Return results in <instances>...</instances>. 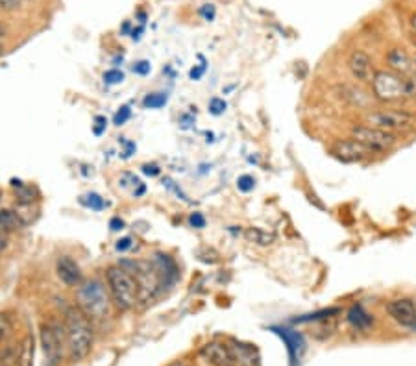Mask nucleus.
<instances>
[{
  "label": "nucleus",
  "mask_w": 416,
  "mask_h": 366,
  "mask_svg": "<svg viewBox=\"0 0 416 366\" xmlns=\"http://www.w3.org/2000/svg\"><path fill=\"white\" fill-rule=\"evenodd\" d=\"M63 325H65L69 359L74 362L86 359L93 348V341H95L91 318L78 305H74L65 311Z\"/></svg>",
  "instance_id": "obj_1"
},
{
  "label": "nucleus",
  "mask_w": 416,
  "mask_h": 366,
  "mask_svg": "<svg viewBox=\"0 0 416 366\" xmlns=\"http://www.w3.org/2000/svg\"><path fill=\"white\" fill-rule=\"evenodd\" d=\"M124 270L135 278L139 287V301L141 304H150L156 298L163 285V272L156 263L141 259H124L119 263Z\"/></svg>",
  "instance_id": "obj_2"
},
{
  "label": "nucleus",
  "mask_w": 416,
  "mask_h": 366,
  "mask_svg": "<svg viewBox=\"0 0 416 366\" xmlns=\"http://www.w3.org/2000/svg\"><path fill=\"white\" fill-rule=\"evenodd\" d=\"M106 281L113 304L117 305L119 311H130L135 307L139 301V287L135 278L128 270L122 269L121 264L107 269Z\"/></svg>",
  "instance_id": "obj_3"
},
{
  "label": "nucleus",
  "mask_w": 416,
  "mask_h": 366,
  "mask_svg": "<svg viewBox=\"0 0 416 366\" xmlns=\"http://www.w3.org/2000/svg\"><path fill=\"white\" fill-rule=\"evenodd\" d=\"M78 307L86 313L89 318L100 320L109 315V307H112V300L107 296L106 287L98 280H89L78 287L76 292Z\"/></svg>",
  "instance_id": "obj_4"
},
{
  "label": "nucleus",
  "mask_w": 416,
  "mask_h": 366,
  "mask_svg": "<svg viewBox=\"0 0 416 366\" xmlns=\"http://www.w3.org/2000/svg\"><path fill=\"white\" fill-rule=\"evenodd\" d=\"M372 93L380 102L396 104V102L411 100L409 98V80L394 71H377L372 81Z\"/></svg>",
  "instance_id": "obj_5"
},
{
  "label": "nucleus",
  "mask_w": 416,
  "mask_h": 366,
  "mask_svg": "<svg viewBox=\"0 0 416 366\" xmlns=\"http://www.w3.org/2000/svg\"><path fill=\"white\" fill-rule=\"evenodd\" d=\"M41 348L45 355V366H60L67 350L65 325L56 320H48L41 325Z\"/></svg>",
  "instance_id": "obj_6"
},
{
  "label": "nucleus",
  "mask_w": 416,
  "mask_h": 366,
  "mask_svg": "<svg viewBox=\"0 0 416 366\" xmlns=\"http://www.w3.org/2000/svg\"><path fill=\"white\" fill-rule=\"evenodd\" d=\"M351 137L359 141L361 144H365L374 154L389 152L396 144V135L394 133L383 132L380 128L368 126V124H361V126L351 128Z\"/></svg>",
  "instance_id": "obj_7"
},
{
  "label": "nucleus",
  "mask_w": 416,
  "mask_h": 366,
  "mask_svg": "<svg viewBox=\"0 0 416 366\" xmlns=\"http://www.w3.org/2000/svg\"><path fill=\"white\" fill-rule=\"evenodd\" d=\"M366 124L368 126L380 128L383 132H407L416 124L415 117L405 111H392V109H383V111H374L366 115Z\"/></svg>",
  "instance_id": "obj_8"
},
{
  "label": "nucleus",
  "mask_w": 416,
  "mask_h": 366,
  "mask_svg": "<svg viewBox=\"0 0 416 366\" xmlns=\"http://www.w3.org/2000/svg\"><path fill=\"white\" fill-rule=\"evenodd\" d=\"M331 154L335 156L337 159L344 163H361L368 159L372 156V150L365 147V144H361L359 141L356 139H339V141L333 142V147H331Z\"/></svg>",
  "instance_id": "obj_9"
},
{
  "label": "nucleus",
  "mask_w": 416,
  "mask_h": 366,
  "mask_svg": "<svg viewBox=\"0 0 416 366\" xmlns=\"http://www.w3.org/2000/svg\"><path fill=\"white\" fill-rule=\"evenodd\" d=\"M348 69H350L351 76L356 80L363 81V83H370L376 78V67L372 57L363 50H354L348 57Z\"/></svg>",
  "instance_id": "obj_10"
},
{
  "label": "nucleus",
  "mask_w": 416,
  "mask_h": 366,
  "mask_svg": "<svg viewBox=\"0 0 416 366\" xmlns=\"http://www.w3.org/2000/svg\"><path fill=\"white\" fill-rule=\"evenodd\" d=\"M200 355H202L203 359H206V362H209L211 366H237L234 361V355H232L229 346L224 344V342H208L206 346H202Z\"/></svg>",
  "instance_id": "obj_11"
},
{
  "label": "nucleus",
  "mask_w": 416,
  "mask_h": 366,
  "mask_svg": "<svg viewBox=\"0 0 416 366\" xmlns=\"http://www.w3.org/2000/svg\"><path fill=\"white\" fill-rule=\"evenodd\" d=\"M387 313L391 315L392 320H396L400 325H405V327H415L416 325V307L407 298L389 301Z\"/></svg>",
  "instance_id": "obj_12"
},
{
  "label": "nucleus",
  "mask_w": 416,
  "mask_h": 366,
  "mask_svg": "<svg viewBox=\"0 0 416 366\" xmlns=\"http://www.w3.org/2000/svg\"><path fill=\"white\" fill-rule=\"evenodd\" d=\"M272 331H274V333H278V335L283 339L285 344H287V351H289V357H290V365L293 366L300 365V359H302V355H304V351H305L304 337L300 335L298 331L289 330V327H272Z\"/></svg>",
  "instance_id": "obj_13"
},
{
  "label": "nucleus",
  "mask_w": 416,
  "mask_h": 366,
  "mask_svg": "<svg viewBox=\"0 0 416 366\" xmlns=\"http://www.w3.org/2000/svg\"><path fill=\"white\" fill-rule=\"evenodd\" d=\"M56 274L61 283H65L67 287H80L83 283L80 266H78V263L72 259L71 255H61L58 259Z\"/></svg>",
  "instance_id": "obj_14"
},
{
  "label": "nucleus",
  "mask_w": 416,
  "mask_h": 366,
  "mask_svg": "<svg viewBox=\"0 0 416 366\" xmlns=\"http://www.w3.org/2000/svg\"><path fill=\"white\" fill-rule=\"evenodd\" d=\"M387 63L391 67V71L398 72L401 76H412V74H416L415 60L403 48H392V50H389Z\"/></svg>",
  "instance_id": "obj_15"
},
{
  "label": "nucleus",
  "mask_w": 416,
  "mask_h": 366,
  "mask_svg": "<svg viewBox=\"0 0 416 366\" xmlns=\"http://www.w3.org/2000/svg\"><path fill=\"white\" fill-rule=\"evenodd\" d=\"M232 355L237 366H259V355L252 344H243V342L232 341L229 344Z\"/></svg>",
  "instance_id": "obj_16"
},
{
  "label": "nucleus",
  "mask_w": 416,
  "mask_h": 366,
  "mask_svg": "<svg viewBox=\"0 0 416 366\" xmlns=\"http://www.w3.org/2000/svg\"><path fill=\"white\" fill-rule=\"evenodd\" d=\"M0 366H25L22 346L6 344L0 348Z\"/></svg>",
  "instance_id": "obj_17"
},
{
  "label": "nucleus",
  "mask_w": 416,
  "mask_h": 366,
  "mask_svg": "<svg viewBox=\"0 0 416 366\" xmlns=\"http://www.w3.org/2000/svg\"><path fill=\"white\" fill-rule=\"evenodd\" d=\"M348 322H350L356 330L366 331L372 324H374V318H372L365 309H363V305H354V307L348 311Z\"/></svg>",
  "instance_id": "obj_18"
},
{
  "label": "nucleus",
  "mask_w": 416,
  "mask_h": 366,
  "mask_svg": "<svg viewBox=\"0 0 416 366\" xmlns=\"http://www.w3.org/2000/svg\"><path fill=\"white\" fill-rule=\"evenodd\" d=\"M25 228L22 220L19 219V215L13 209H0V231L4 233H11L17 229Z\"/></svg>",
  "instance_id": "obj_19"
},
{
  "label": "nucleus",
  "mask_w": 416,
  "mask_h": 366,
  "mask_svg": "<svg viewBox=\"0 0 416 366\" xmlns=\"http://www.w3.org/2000/svg\"><path fill=\"white\" fill-rule=\"evenodd\" d=\"M244 237L250 240V243L257 244V246H270V244H274L276 235L269 233V231H264L261 228H248L244 231Z\"/></svg>",
  "instance_id": "obj_20"
},
{
  "label": "nucleus",
  "mask_w": 416,
  "mask_h": 366,
  "mask_svg": "<svg viewBox=\"0 0 416 366\" xmlns=\"http://www.w3.org/2000/svg\"><path fill=\"white\" fill-rule=\"evenodd\" d=\"M13 211L19 215V219L22 220V224H25V228L28 226V224L36 222V219L39 217V208H37L36 203H20V202H17L15 208H13Z\"/></svg>",
  "instance_id": "obj_21"
},
{
  "label": "nucleus",
  "mask_w": 416,
  "mask_h": 366,
  "mask_svg": "<svg viewBox=\"0 0 416 366\" xmlns=\"http://www.w3.org/2000/svg\"><path fill=\"white\" fill-rule=\"evenodd\" d=\"M15 196H17V202L20 203H36L39 193H37V189H34L32 185H22V183L19 182Z\"/></svg>",
  "instance_id": "obj_22"
},
{
  "label": "nucleus",
  "mask_w": 416,
  "mask_h": 366,
  "mask_svg": "<svg viewBox=\"0 0 416 366\" xmlns=\"http://www.w3.org/2000/svg\"><path fill=\"white\" fill-rule=\"evenodd\" d=\"M80 202L83 203L86 208L93 209V211H102V209L107 208V202H104V198L97 193H89L86 194V196H81Z\"/></svg>",
  "instance_id": "obj_23"
},
{
  "label": "nucleus",
  "mask_w": 416,
  "mask_h": 366,
  "mask_svg": "<svg viewBox=\"0 0 416 366\" xmlns=\"http://www.w3.org/2000/svg\"><path fill=\"white\" fill-rule=\"evenodd\" d=\"M167 104V95L165 93H154V95H148L145 100H142V106L147 109H159Z\"/></svg>",
  "instance_id": "obj_24"
},
{
  "label": "nucleus",
  "mask_w": 416,
  "mask_h": 366,
  "mask_svg": "<svg viewBox=\"0 0 416 366\" xmlns=\"http://www.w3.org/2000/svg\"><path fill=\"white\" fill-rule=\"evenodd\" d=\"M11 330H13V324H11L10 315L0 313V344L8 341V337L11 335Z\"/></svg>",
  "instance_id": "obj_25"
},
{
  "label": "nucleus",
  "mask_w": 416,
  "mask_h": 366,
  "mask_svg": "<svg viewBox=\"0 0 416 366\" xmlns=\"http://www.w3.org/2000/svg\"><path fill=\"white\" fill-rule=\"evenodd\" d=\"M337 313H339V309H324L315 313V315H305L302 316V318H295V322L296 324H304V322H311V320H324L326 316L330 318L331 315H337Z\"/></svg>",
  "instance_id": "obj_26"
},
{
  "label": "nucleus",
  "mask_w": 416,
  "mask_h": 366,
  "mask_svg": "<svg viewBox=\"0 0 416 366\" xmlns=\"http://www.w3.org/2000/svg\"><path fill=\"white\" fill-rule=\"evenodd\" d=\"M255 187V179L248 174H243V176H239L237 178V189L241 193H250V191H254Z\"/></svg>",
  "instance_id": "obj_27"
},
{
  "label": "nucleus",
  "mask_w": 416,
  "mask_h": 366,
  "mask_svg": "<svg viewBox=\"0 0 416 366\" xmlns=\"http://www.w3.org/2000/svg\"><path fill=\"white\" fill-rule=\"evenodd\" d=\"M226 107H228V104H226V100L224 98H211L209 100V113L211 115H222L224 111H226Z\"/></svg>",
  "instance_id": "obj_28"
},
{
  "label": "nucleus",
  "mask_w": 416,
  "mask_h": 366,
  "mask_svg": "<svg viewBox=\"0 0 416 366\" xmlns=\"http://www.w3.org/2000/svg\"><path fill=\"white\" fill-rule=\"evenodd\" d=\"M132 117V109L130 106H122L117 113H115V117H113V122H115V126H122L128 118Z\"/></svg>",
  "instance_id": "obj_29"
},
{
  "label": "nucleus",
  "mask_w": 416,
  "mask_h": 366,
  "mask_svg": "<svg viewBox=\"0 0 416 366\" xmlns=\"http://www.w3.org/2000/svg\"><path fill=\"white\" fill-rule=\"evenodd\" d=\"M124 80V74L117 69H112V71L104 72V81H106L107 86H115V83H121Z\"/></svg>",
  "instance_id": "obj_30"
},
{
  "label": "nucleus",
  "mask_w": 416,
  "mask_h": 366,
  "mask_svg": "<svg viewBox=\"0 0 416 366\" xmlns=\"http://www.w3.org/2000/svg\"><path fill=\"white\" fill-rule=\"evenodd\" d=\"M132 71L135 72V74H139V76H147L148 72L152 71V65H150V61L141 60V61H137V63H133Z\"/></svg>",
  "instance_id": "obj_31"
},
{
  "label": "nucleus",
  "mask_w": 416,
  "mask_h": 366,
  "mask_svg": "<svg viewBox=\"0 0 416 366\" xmlns=\"http://www.w3.org/2000/svg\"><path fill=\"white\" fill-rule=\"evenodd\" d=\"M189 224L196 229L206 228V217H203L202 213H191V217H189Z\"/></svg>",
  "instance_id": "obj_32"
},
{
  "label": "nucleus",
  "mask_w": 416,
  "mask_h": 366,
  "mask_svg": "<svg viewBox=\"0 0 416 366\" xmlns=\"http://www.w3.org/2000/svg\"><path fill=\"white\" fill-rule=\"evenodd\" d=\"M22 0H0V10L2 11H15L19 10Z\"/></svg>",
  "instance_id": "obj_33"
},
{
  "label": "nucleus",
  "mask_w": 416,
  "mask_h": 366,
  "mask_svg": "<svg viewBox=\"0 0 416 366\" xmlns=\"http://www.w3.org/2000/svg\"><path fill=\"white\" fill-rule=\"evenodd\" d=\"M132 246H133L132 237H124V239L117 240V244H115V250H117V252H121V254H124V252H128V250H132Z\"/></svg>",
  "instance_id": "obj_34"
},
{
  "label": "nucleus",
  "mask_w": 416,
  "mask_h": 366,
  "mask_svg": "<svg viewBox=\"0 0 416 366\" xmlns=\"http://www.w3.org/2000/svg\"><path fill=\"white\" fill-rule=\"evenodd\" d=\"M200 15L206 20H213L215 19V6L213 4H203L200 8Z\"/></svg>",
  "instance_id": "obj_35"
},
{
  "label": "nucleus",
  "mask_w": 416,
  "mask_h": 366,
  "mask_svg": "<svg viewBox=\"0 0 416 366\" xmlns=\"http://www.w3.org/2000/svg\"><path fill=\"white\" fill-rule=\"evenodd\" d=\"M106 126H107V118L97 117L95 118V128H93V132L97 133V135H102V133H104V130H106Z\"/></svg>",
  "instance_id": "obj_36"
},
{
  "label": "nucleus",
  "mask_w": 416,
  "mask_h": 366,
  "mask_svg": "<svg viewBox=\"0 0 416 366\" xmlns=\"http://www.w3.org/2000/svg\"><path fill=\"white\" fill-rule=\"evenodd\" d=\"M142 172L148 174V176H158L161 170H159L158 165H154V163H152V165H148V163H147V165H142Z\"/></svg>",
  "instance_id": "obj_37"
},
{
  "label": "nucleus",
  "mask_w": 416,
  "mask_h": 366,
  "mask_svg": "<svg viewBox=\"0 0 416 366\" xmlns=\"http://www.w3.org/2000/svg\"><path fill=\"white\" fill-rule=\"evenodd\" d=\"M8 246H10V237H8V233H4V231H0V254L6 252Z\"/></svg>",
  "instance_id": "obj_38"
},
{
  "label": "nucleus",
  "mask_w": 416,
  "mask_h": 366,
  "mask_svg": "<svg viewBox=\"0 0 416 366\" xmlns=\"http://www.w3.org/2000/svg\"><path fill=\"white\" fill-rule=\"evenodd\" d=\"M109 228H112V231H121V229L124 228V220L115 217V219H112V222H109Z\"/></svg>",
  "instance_id": "obj_39"
},
{
  "label": "nucleus",
  "mask_w": 416,
  "mask_h": 366,
  "mask_svg": "<svg viewBox=\"0 0 416 366\" xmlns=\"http://www.w3.org/2000/svg\"><path fill=\"white\" fill-rule=\"evenodd\" d=\"M203 72H206V65L196 67V69H193V71H191V78H193V80H200V78L203 76Z\"/></svg>",
  "instance_id": "obj_40"
},
{
  "label": "nucleus",
  "mask_w": 416,
  "mask_h": 366,
  "mask_svg": "<svg viewBox=\"0 0 416 366\" xmlns=\"http://www.w3.org/2000/svg\"><path fill=\"white\" fill-rule=\"evenodd\" d=\"M411 28H412V32L416 34V13L411 17Z\"/></svg>",
  "instance_id": "obj_41"
},
{
  "label": "nucleus",
  "mask_w": 416,
  "mask_h": 366,
  "mask_svg": "<svg viewBox=\"0 0 416 366\" xmlns=\"http://www.w3.org/2000/svg\"><path fill=\"white\" fill-rule=\"evenodd\" d=\"M6 34H8V32H6V26L0 22V37H6Z\"/></svg>",
  "instance_id": "obj_42"
},
{
  "label": "nucleus",
  "mask_w": 416,
  "mask_h": 366,
  "mask_svg": "<svg viewBox=\"0 0 416 366\" xmlns=\"http://www.w3.org/2000/svg\"><path fill=\"white\" fill-rule=\"evenodd\" d=\"M168 366H189V365L185 361H176V362H173V365H168Z\"/></svg>",
  "instance_id": "obj_43"
},
{
  "label": "nucleus",
  "mask_w": 416,
  "mask_h": 366,
  "mask_svg": "<svg viewBox=\"0 0 416 366\" xmlns=\"http://www.w3.org/2000/svg\"><path fill=\"white\" fill-rule=\"evenodd\" d=\"M0 202H2V189H0Z\"/></svg>",
  "instance_id": "obj_44"
},
{
  "label": "nucleus",
  "mask_w": 416,
  "mask_h": 366,
  "mask_svg": "<svg viewBox=\"0 0 416 366\" xmlns=\"http://www.w3.org/2000/svg\"><path fill=\"white\" fill-rule=\"evenodd\" d=\"M412 60H415V69H416V56H415V57H412Z\"/></svg>",
  "instance_id": "obj_45"
},
{
  "label": "nucleus",
  "mask_w": 416,
  "mask_h": 366,
  "mask_svg": "<svg viewBox=\"0 0 416 366\" xmlns=\"http://www.w3.org/2000/svg\"><path fill=\"white\" fill-rule=\"evenodd\" d=\"M0 54H2V46H0Z\"/></svg>",
  "instance_id": "obj_46"
}]
</instances>
